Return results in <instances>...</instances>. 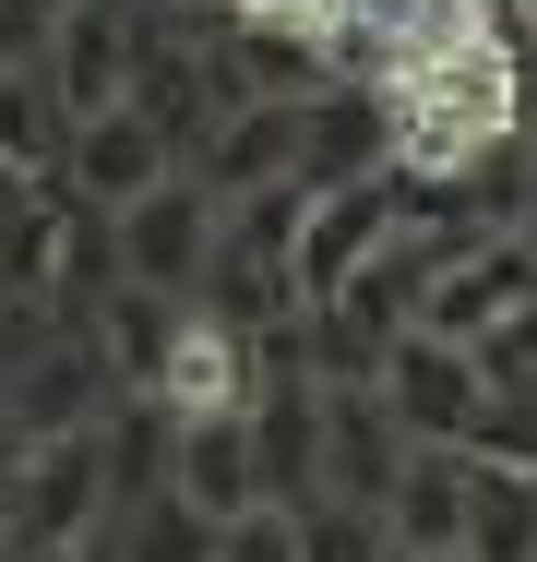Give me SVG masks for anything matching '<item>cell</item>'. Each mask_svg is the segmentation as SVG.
<instances>
[{
  "label": "cell",
  "mask_w": 537,
  "mask_h": 562,
  "mask_svg": "<svg viewBox=\"0 0 537 562\" xmlns=\"http://www.w3.org/2000/svg\"><path fill=\"white\" fill-rule=\"evenodd\" d=\"M0 539H12V551H36V562L107 539V454H96V431L36 443L24 467H12V491H0Z\"/></svg>",
  "instance_id": "1"
},
{
  "label": "cell",
  "mask_w": 537,
  "mask_h": 562,
  "mask_svg": "<svg viewBox=\"0 0 537 562\" xmlns=\"http://www.w3.org/2000/svg\"><path fill=\"white\" fill-rule=\"evenodd\" d=\"M215 204L204 180L180 168V180H156L144 204H119L107 216V251H119V288H156V300H192L204 288V263H215Z\"/></svg>",
  "instance_id": "2"
},
{
  "label": "cell",
  "mask_w": 537,
  "mask_h": 562,
  "mask_svg": "<svg viewBox=\"0 0 537 562\" xmlns=\"http://www.w3.org/2000/svg\"><path fill=\"white\" fill-rule=\"evenodd\" d=\"M370 395L395 407V431H407V443H442V454H466V443H478V407H490V383H478V347L419 336V324L382 347Z\"/></svg>",
  "instance_id": "3"
},
{
  "label": "cell",
  "mask_w": 537,
  "mask_h": 562,
  "mask_svg": "<svg viewBox=\"0 0 537 562\" xmlns=\"http://www.w3.org/2000/svg\"><path fill=\"white\" fill-rule=\"evenodd\" d=\"M156 180H180V132L156 109H96V120H72V144H60V192L84 204V216H119V204H144Z\"/></svg>",
  "instance_id": "4"
},
{
  "label": "cell",
  "mask_w": 537,
  "mask_h": 562,
  "mask_svg": "<svg viewBox=\"0 0 537 562\" xmlns=\"http://www.w3.org/2000/svg\"><path fill=\"white\" fill-rule=\"evenodd\" d=\"M407 204H419V192H407L395 168H382V180H346V192H311V216H299V251H287V288H299V312H322V300H334V288H346V276H358V263H370V251L407 227Z\"/></svg>",
  "instance_id": "5"
},
{
  "label": "cell",
  "mask_w": 537,
  "mask_h": 562,
  "mask_svg": "<svg viewBox=\"0 0 537 562\" xmlns=\"http://www.w3.org/2000/svg\"><path fill=\"white\" fill-rule=\"evenodd\" d=\"M144 395L168 407V419H239L251 395H263V336H239L227 312H180V336H168V359L144 371Z\"/></svg>",
  "instance_id": "6"
},
{
  "label": "cell",
  "mask_w": 537,
  "mask_h": 562,
  "mask_svg": "<svg viewBox=\"0 0 537 562\" xmlns=\"http://www.w3.org/2000/svg\"><path fill=\"white\" fill-rule=\"evenodd\" d=\"M132 48H144L132 0H72V12H60V36H48V60H36L48 109H60V120L119 109V97H132Z\"/></svg>",
  "instance_id": "7"
},
{
  "label": "cell",
  "mask_w": 537,
  "mask_h": 562,
  "mask_svg": "<svg viewBox=\"0 0 537 562\" xmlns=\"http://www.w3.org/2000/svg\"><path fill=\"white\" fill-rule=\"evenodd\" d=\"M407 431H395V407L370 395V383H322V491L311 503H358V515H382V491H395V467H407Z\"/></svg>",
  "instance_id": "8"
},
{
  "label": "cell",
  "mask_w": 537,
  "mask_h": 562,
  "mask_svg": "<svg viewBox=\"0 0 537 562\" xmlns=\"http://www.w3.org/2000/svg\"><path fill=\"white\" fill-rule=\"evenodd\" d=\"M395 168V120L382 97H299V156H287V180L299 192H346V180H382Z\"/></svg>",
  "instance_id": "9"
},
{
  "label": "cell",
  "mask_w": 537,
  "mask_h": 562,
  "mask_svg": "<svg viewBox=\"0 0 537 562\" xmlns=\"http://www.w3.org/2000/svg\"><path fill=\"white\" fill-rule=\"evenodd\" d=\"M168 491L204 515V527H239L263 503V467H251V407L239 419H168Z\"/></svg>",
  "instance_id": "10"
},
{
  "label": "cell",
  "mask_w": 537,
  "mask_h": 562,
  "mask_svg": "<svg viewBox=\"0 0 537 562\" xmlns=\"http://www.w3.org/2000/svg\"><path fill=\"white\" fill-rule=\"evenodd\" d=\"M382 539L395 562H466V454L419 443L395 467V491H382Z\"/></svg>",
  "instance_id": "11"
},
{
  "label": "cell",
  "mask_w": 537,
  "mask_h": 562,
  "mask_svg": "<svg viewBox=\"0 0 537 562\" xmlns=\"http://www.w3.org/2000/svg\"><path fill=\"white\" fill-rule=\"evenodd\" d=\"M287 156H299V97H251V109H227L204 132V156H192V180H204L215 204H239V192H263V180H287Z\"/></svg>",
  "instance_id": "12"
},
{
  "label": "cell",
  "mask_w": 537,
  "mask_h": 562,
  "mask_svg": "<svg viewBox=\"0 0 537 562\" xmlns=\"http://www.w3.org/2000/svg\"><path fill=\"white\" fill-rule=\"evenodd\" d=\"M537 551V467L466 454V562H526Z\"/></svg>",
  "instance_id": "13"
},
{
  "label": "cell",
  "mask_w": 537,
  "mask_h": 562,
  "mask_svg": "<svg viewBox=\"0 0 537 562\" xmlns=\"http://www.w3.org/2000/svg\"><path fill=\"white\" fill-rule=\"evenodd\" d=\"M227 527H204L180 491H144V503H119V527H107V551L119 562H215Z\"/></svg>",
  "instance_id": "14"
},
{
  "label": "cell",
  "mask_w": 537,
  "mask_h": 562,
  "mask_svg": "<svg viewBox=\"0 0 537 562\" xmlns=\"http://www.w3.org/2000/svg\"><path fill=\"white\" fill-rule=\"evenodd\" d=\"M60 144H72V120L48 109V85L0 60V168H36V180H60Z\"/></svg>",
  "instance_id": "15"
},
{
  "label": "cell",
  "mask_w": 537,
  "mask_h": 562,
  "mask_svg": "<svg viewBox=\"0 0 537 562\" xmlns=\"http://www.w3.org/2000/svg\"><path fill=\"white\" fill-rule=\"evenodd\" d=\"M299 562H395V539L358 503H299Z\"/></svg>",
  "instance_id": "16"
},
{
  "label": "cell",
  "mask_w": 537,
  "mask_h": 562,
  "mask_svg": "<svg viewBox=\"0 0 537 562\" xmlns=\"http://www.w3.org/2000/svg\"><path fill=\"white\" fill-rule=\"evenodd\" d=\"M478 383H490L502 407H537V300H526V312H502V324L478 336Z\"/></svg>",
  "instance_id": "17"
},
{
  "label": "cell",
  "mask_w": 537,
  "mask_h": 562,
  "mask_svg": "<svg viewBox=\"0 0 537 562\" xmlns=\"http://www.w3.org/2000/svg\"><path fill=\"white\" fill-rule=\"evenodd\" d=\"M215 562H299V515H275V503H251L227 539H215Z\"/></svg>",
  "instance_id": "18"
},
{
  "label": "cell",
  "mask_w": 537,
  "mask_h": 562,
  "mask_svg": "<svg viewBox=\"0 0 537 562\" xmlns=\"http://www.w3.org/2000/svg\"><path fill=\"white\" fill-rule=\"evenodd\" d=\"M24 454H36V443H24V431H12V407H0V491H12V467H24Z\"/></svg>",
  "instance_id": "19"
},
{
  "label": "cell",
  "mask_w": 537,
  "mask_h": 562,
  "mask_svg": "<svg viewBox=\"0 0 537 562\" xmlns=\"http://www.w3.org/2000/svg\"><path fill=\"white\" fill-rule=\"evenodd\" d=\"M0 562H36V551H12V539H0Z\"/></svg>",
  "instance_id": "20"
},
{
  "label": "cell",
  "mask_w": 537,
  "mask_h": 562,
  "mask_svg": "<svg viewBox=\"0 0 537 562\" xmlns=\"http://www.w3.org/2000/svg\"><path fill=\"white\" fill-rule=\"evenodd\" d=\"M514 12H526V24H537V0H514Z\"/></svg>",
  "instance_id": "21"
},
{
  "label": "cell",
  "mask_w": 537,
  "mask_h": 562,
  "mask_svg": "<svg viewBox=\"0 0 537 562\" xmlns=\"http://www.w3.org/2000/svg\"><path fill=\"white\" fill-rule=\"evenodd\" d=\"M526 562H537V551H526Z\"/></svg>",
  "instance_id": "22"
}]
</instances>
